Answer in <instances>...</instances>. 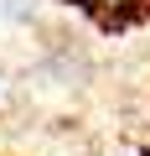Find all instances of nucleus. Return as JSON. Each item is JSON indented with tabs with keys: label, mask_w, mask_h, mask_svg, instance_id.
<instances>
[{
	"label": "nucleus",
	"mask_w": 150,
	"mask_h": 156,
	"mask_svg": "<svg viewBox=\"0 0 150 156\" xmlns=\"http://www.w3.org/2000/svg\"><path fill=\"white\" fill-rule=\"evenodd\" d=\"M93 11H104V16H129V11H145L150 0H88Z\"/></svg>",
	"instance_id": "nucleus-1"
}]
</instances>
